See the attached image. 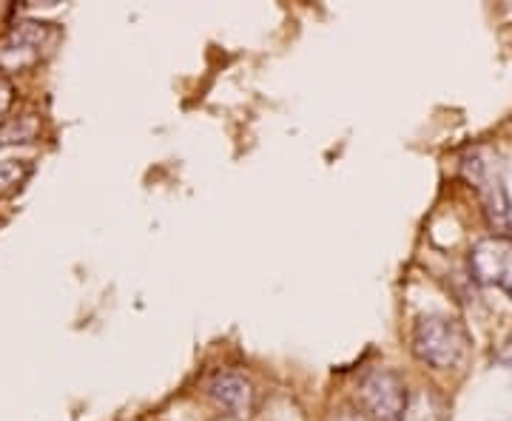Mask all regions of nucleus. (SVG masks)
Listing matches in <instances>:
<instances>
[{
  "label": "nucleus",
  "instance_id": "nucleus-5",
  "mask_svg": "<svg viewBox=\"0 0 512 421\" xmlns=\"http://www.w3.org/2000/svg\"><path fill=\"white\" fill-rule=\"evenodd\" d=\"M205 393L220 404L222 410H228L231 416L251 413V407H254V385H251V379H245L242 373H234V370H217L205 382Z\"/></svg>",
  "mask_w": 512,
  "mask_h": 421
},
{
  "label": "nucleus",
  "instance_id": "nucleus-7",
  "mask_svg": "<svg viewBox=\"0 0 512 421\" xmlns=\"http://www.w3.org/2000/svg\"><path fill=\"white\" fill-rule=\"evenodd\" d=\"M29 174H32V163L26 160H0V194L20 188Z\"/></svg>",
  "mask_w": 512,
  "mask_h": 421
},
{
  "label": "nucleus",
  "instance_id": "nucleus-8",
  "mask_svg": "<svg viewBox=\"0 0 512 421\" xmlns=\"http://www.w3.org/2000/svg\"><path fill=\"white\" fill-rule=\"evenodd\" d=\"M325 421H373L359 407H336Z\"/></svg>",
  "mask_w": 512,
  "mask_h": 421
},
{
  "label": "nucleus",
  "instance_id": "nucleus-6",
  "mask_svg": "<svg viewBox=\"0 0 512 421\" xmlns=\"http://www.w3.org/2000/svg\"><path fill=\"white\" fill-rule=\"evenodd\" d=\"M399 421H447V404L436 390L430 387H419L410 390L404 413Z\"/></svg>",
  "mask_w": 512,
  "mask_h": 421
},
{
  "label": "nucleus",
  "instance_id": "nucleus-9",
  "mask_svg": "<svg viewBox=\"0 0 512 421\" xmlns=\"http://www.w3.org/2000/svg\"><path fill=\"white\" fill-rule=\"evenodd\" d=\"M9 106H12V86H9L6 80H0V123H3Z\"/></svg>",
  "mask_w": 512,
  "mask_h": 421
},
{
  "label": "nucleus",
  "instance_id": "nucleus-1",
  "mask_svg": "<svg viewBox=\"0 0 512 421\" xmlns=\"http://www.w3.org/2000/svg\"><path fill=\"white\" fill-rule=\"evenodd\" d=\"M410 348L424 365L436 370H456L470 356V333L450 316H424L413 328Z\"/></svg>",
  "mask_w": 512,
  "mask_h": 421
},
{
  "label": "nucleus",
  "instance_id": "nucleus-10",
  "mask_svg": "<svg viewBox=\"0 0 512 421\" xmlns=\"http://www.w3.org/2000/svg\"><path fill=\"white\" fill-rule=\"evenodd\" d=\"M222 421H234V419H222Z\"/></svg>",
  "mask_w": 512,
  "mask_h": 421
},
{
  "label": "nucleus",
  "instance_id": "nucleus-2",
  "mask_svg": "<svg viewBox=\"0 0 512 421\" xmlns=\"http://www.w3.org/2000/svg\"><path fill=\"white\" fill-rule=\"evenodd\" d=\"M495 163L498 160H493V154H487L484 148H476L464 157V177L476 188L481 208L495 228V234L504 237V231L510 228V197H507V188H504L501 171Z\"/></svg>",
  "mask_w": 512,
  "mask_h": 421
},
{
  "label": "nucleus",
  "instance_id": "nucleus-4",
  "mask_svg": "<svg viewBox=\"0 0 512 421\" xmlns=\"http://www.w3.org/2000/svg\"><path fill=\"white\" fill-rule=\"evenodd\" d=\"M470 274L478 285L507 293L512 302V239L501 234L478 239L470 251Z\"/></svg>",
  "mask_w": 512,
  "mask_h": 421
},
{
  "label": "nucleus",
  "instance_id": "nucleus-3",
  "mask_svg": "<svg viewBox=\"0 0 512 421\" xmlns=\"http://www.w3.org/2000/svg\"><path fill=\"white\" fill-rule=\"evenodd\" d=\"M407 387L404 379L390 367H367L359 376L356 399L359 410L373 421H399L407 404Z\"/></svg>",
  "mask_w": 512,
  "mask_h": 421
}]
</instances>
